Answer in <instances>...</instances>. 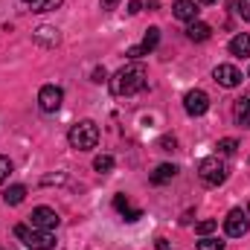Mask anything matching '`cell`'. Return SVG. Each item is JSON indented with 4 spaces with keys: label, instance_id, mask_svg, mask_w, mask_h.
<instances>
[{
    "label": "cell",
    "instance_id": "1",
    "mask_svg": "<svg viewBox=\"0 0 250 250\" xmlns=\"http://www.w3.org/2000/svg\"><path fill=\"white\" fill-rule=\"evenodd\" d=\"M146 84H148V70L140 62H131V64H125V67H120V70L114 73V79H111V93H114V96H134V93H140Z\"/></svg>",
    "mask_w": 250,
    "mask_h": 250
},
{
    "label": "cell",
    "instance_id": "2",
    "mask_svg": "<svg viewBox=\"0 0 250 250\" xmlns=\"http://www.w3.org/2000/svg\"><path fill=\"white\" fill-rule=\"evenodd\" d=\"M67 143H70V148H76V151H90V148H96V143H99V128L93 120H82V123H76L70 128V134H67Z\"/></svg>",
    "mask_w": 250,
    "mask_h": 250
},
{
    "label": "cell",
    "instance_id": "3",
    "mask_svg": "<svg viewBox=\"0 0 250 250\" xmlns=\"http://www.w3.org/2000/svg\"><path fill=\"white\" fill-rule=\"evenodd\" d=\"M198 178H201L204 187H221L227 181V163H224V157H218V154L204 157L198 163Z\"/></svg>",
    "mask_w": 250,
    "mask_h": 250
},
{
    "label": "cell",
    "instance_id": "4",
    "mask_svg": "<svg viewBox=\"0 0 250 250\" xmlns=\"http://www.w3.org/2000/svg\"><path fill=\"white\" fill-rule=\"evenodd\" d=\"M15 236H18L29 250H53L56 248V236H53V233L35 230V227H26V224H18V227H15Z\"/></svg>",
    "mask_w": 250,
    "mask_h": 250
},
{
    "label": "cell",
    "instance_id": "5",
    "mask_svg": "<svg viewBox=\"0 0 250 250\" xmlns=\"http://www.w3.org/2000/svg\"><path fill=\"white\" fill-rule=\"evenodd\" d=\"M248 230H250L248 209H242V207L230 209L227 218H224V233H227L230 239H242V236H248Z\"/></svg>",
    "mask_w": 250,
    "mask_h": 250
},
{
    "label": "cell",
    "instance_id": "6",
    "mask_svg": "<svg viewBox=\"0 0 250 250\" xmlns=\"http://www.w3.org/2000/svg\"><path fill=\"white\" fill-rule=\"evenodd\" d=\"M29 224H32L35 230H47V233H53V230L62 224V218H59V212L50 209V207H35L32 215H29Z\"/></svg>",
    "mask_w": 250,
    "mask_h": 250
},
{
    "label": "cell",
    "instance_id": "7",
    "mask_svg": "<svg viewBox=\"0 0 250 250\" xmlns=\"http://www.w3.org/2000/svg\"><path fill=\"white\" fill-rule=\"evenodd\" d=\"M62 102H64V90L62 87H56V84H44V87L38 90V105H41L44 114H56V111L62 108Z\"/></svg>",
    "mask_w": 250,
    "mask_h": 250
},
{
    "label": "cell",
    "instance_id": "8",
    "mask_svg": "<svg viewBox=\"0 0 250 250\" xmlns=\"http://www.w3.org/2000/svg\"><path fill=\"white\" fill-rule=\"evenodd\" d=\"M184 111H187L189 117H204L209 111V96L204 90H189L187 96H184Z\"/></svg>",
    "mask_w": 250,
    "mask_h": 250
},
{
    "label": "cell",
    "instance_id": "9",
    "mask_svg": "<svg viewBox=\"0 0 250 250\" xmlns=\"http://www.w3.org/2000/svg\"><path fill=\"white\" fill-rule=\"evenodd\" d=\"M212 76H215V82H218L221 87H239V84H242V70H239L236 64H218V67L212 70Z\"/></svg>",
    "mask_w": 250,
    "mask_h": 250
},
{
    "label": "cell",
    "instance_id": "10",
    "mask_svg": "<svg viewBox=\"0 0 250 250\" xmlns=\"http://www.w3.org/2000/svg\"><path fill=\"white\" fill-rule=\"evenodd\" d=\"M157 44H160V29H157V26H148V32H146L143 44H140V47H131L125 56H128V59H140V56H148V53H151Z\"/></svg>",
    "mask_w": 250,
    "mask_h": 250
},
{
    "label": "cell",
    "instance_id": "11",
    "mask_svg": "<svg viewBox=\"0 0 250 250\" xmlns=\"http://www.w3.org/2000/svg\"><path fill=\"white\" fill-rule=\"evenodd\" d=\"M114 209L123 215L125 221H140V218H143V209H140V207H131V201H128L125 195H117V198H114Z\"/></svg>",
    "mask_w": 250,
    "mask_h": 250
},
{
    "label": "cell",
    "instance_id": "12",
    "mask_svg": "<svg viewBox=\"0 0 250 250\" xmlns=\"http://www.w3.org/2000/svg\"><path fill=\"white\" fill-rule=\"evenodd\" d=\"M227 50H230V56H236V59H248V56H250V35H248V32L233 35V38H230V44H227Z\"/></svg>",
    "mask_w": 250,
    "mask_h": 250
},
{
    "label": "cell",
    "instance_id": "13",
    "mask_svg": "<svg viewBox=\"0 0 250 250\" xmlns=\"http://www.w3.org/2000/svg\"><path fill=\"white\" fill-rule=\"evenodd\" d=\"M32 38H35V44H41V47H56V44L62 41V35H59L56 26H38V29L32 32Z\"/></svg>",
    "mask_w": 250,
    "mask_h": 250
},
{
    "label": "cell",
    "instance_id": "14",
    "mask_svg": "<svg viewBox=\"0 0 250 250\" xmlns=\"http://www.w3.org/2000/svg\"><path fill=\"white\" fill-rule=\"evenodd\" d=\"M175 175H178V169H175L172 163H160V166H157V169L148 175V181H151L154 187H163V184H169Z\"/></svg>",
    "mask_w": 250,
    "mask_h": 250
},
{
    "label": "cell",
    "instance_id": "15",
    "mask_svg": "<svg viewBox=\"0 0 250 250\" xmlns=\"http://www.w3.org/2000/svg\"><path fill=\"white\" fill-rule=\"evenodd\" d=\"M172 12H175V18H181V21H198V3H195V0H178V3L172 6Z\"/></svg>",
    "mask_w": 250,
    "mask_h": 250
},
{
    "label": "cell",
    "instance_id": "16",
    "mask_svg": "<svg viewBox=\"0 0 250 250\" xmlns=\"http://www.w3.org/2000/svg\"><path fill=\"white\" fill-rule=\"evenodd\" d=\"M209 35H212L209 23H204V21H189V26H187V38L189 41H207Z\"/></svg>",
    "mask_w": 250,
    "mask_h": 250
},
{
    "label": "cell",
    "instance_id": "17",
    "mask_svg": "<svg viewBox=\"0 0 250 250\" xmlns=\"http://www.w3.org/2000/svg\"><path fill=\"white\" fill-rule=\"evenodd\" d=\"M233 117H236V123L242 125V128H250V96H242V99L236 102Z\"/></svg>",
    "mask_w": 250,
    "mask_h": 250
},
{
    "label": "cell",
    "instance_id": "18",
    "mask_svg": "<svg viewBox=\"0 0 250 250\" xmlns=\"http://www.w3.org/2000/svg\"><path fill=\"white\" fill-rule=\"evenodd\" d=\"M23 198H26V187H21V184H15V187H9L3 192V204H9V207L23 204Z\"/></svg>",
    "mask_w": 250,
    "mask_h": 250
},
{
    "label": "cell",
    "instance_id": "19",
    "mask_svg": "<svg viewBox=\"0 0 250 250\" xmlns=\"http://www.w3.org/2000/svg\"><path fill=\"white\" fill-rule=\"evenodd\" d=\"M32 12H53V9H59L62 6V0H23Z\"/></svg>",
    "mask_w": 250,
    "mask_h": 250
},
{
    "label": "cell",
    "instance_id": "20",
    "mask_svg": "<svg viewBox=\"0 0 250 250\" xmlns=\"http://www.w3.org/2000/svg\"><path fill=\"white\" fill-rule=\"evenodd\" d=\"M93 169H96L99 175H108V172L114 169V157H111V154H99V157L93 160Z\"/></svg>",
    "mask_w": 250,
    "mask_h": 250
},
{
    "label": "cell",
    "instance_id": "21",
    "mask_svg": "<svg viewBox=\"0 0 250 250\" xmlns=\"http://www.w3.org/2000/svg\"><path fill=\"white\" fill-rule=\"evenodd\" d=\"M236 148H239V143H236L233 137H224V140H218V154H224V157H233V154H236Z\"/></svg>",
    "mask_w": 250,
    "mask_h": 250
},
{
    "label": "cell",
    "instance_id": "22",
    "mask_svg": "<svg viewBox=\"0 0 250 250\" xmlns=\"http://www.w3.org/2000/svg\"><path fill=\"white\" fill-rule=\"evenodd\" d=\"M198 250H224V242L221 239H212V236H201Z\"/></svg>",
    "mask_w": 250,
    "mask_h": 250
},
{
    "label": "cell",
    "instance_id": "23",
    "mask_svg": "<svg viewBox=\"0 0 250 250\" xmlns=\"http://www.w3.org/2000/svg\"><path fill=\"white\" fill-rule=\"evenodd\" d=\"M215 227H218V221H215V218H204V221H198V224H195V233H198V236H209Z\"/></svg>",
    "mask_w": 250,
    "mask_h": 250
},
{
    "label": "cell",
    "instance_id": "24",
    "mask_svg": "<svg viewBox=\"0 0 250 250\" xmlns=\"http://www.w3.org/2000/svg\"><path fill=\"white\" fill-rule=\"evenodd\" d=\"M9 175H12V160L0 154V184H6V181H9Z\"/></svg>",
    "mask_w": 250,
    "mask_h": 250
},
{
    "label": "cell",
    "instance_id": "25",
    "mask_svg": "<svg viewBox=\"0 0 250 250\" xmlns=\"http://www.w3.org/2000/svg\"><path fill=\"white\" fill-rule=\"evenodd\" d=\"M236 12L242 21H250V0H236Z\"/></svg>",
    "mask_w": 250,
    "mask_h": 250
},
{
    "label": "cell",
    "instance_id": "26",
    "mask_svg": "<svg viewBox=\"0 0 250 250\" xmlns=\"http://www.w3.org/2000/svg\"><path fill=\"white\" fill-rule=\"evenodd\" d=\"M175 146H178V140H175V137H160V143H157V148H160V151H175Z\"/></svg>",
    "mask_w": 250,
    "mask_h": 250
},
{
    "label": "cell",
    "instance_id": "27",
    "mask_svg": "<svg viewBox=\"0 0 250 250\" xmlns=\"http://www.w3.org/2000/svg\"><path fill=\"white\" fill-rule=\"evenodd\" d=\"M105 79H108V76H105V67H96V70H93V82H105Z\"/></svg>",
    "mask_w": 250,
    "mask_h": 250
},
{
    "label": "cell",
    "instance_id": "28",
    "mask_svg": "<svg viewBox=\"0 0 250 250\" xmlns=\"http://www.w3.org/2000/svg\"><path fill=\"white\" fill-rule=\"evenodd\" d=\"M140 9H143V3H140V0H131V3H128V12H131V15H137Z\"/></svg>",
    "mask_w": 250,
    "mask_h": 250
},
{
    "label": "cell",
    "instance_id": "29",
    "mask_svg": "<svg viewBox=\"0 0 250 250\" xmlns=\"http://www.w3.org/2000/svg\"><path fill=\"white\" fill-rule=\"evenodd\" d=\"M41 184H64V175H56V178H53V175H50V178H44V181H41Z\"/></svg>",
    "mask_w": 250,
    "mask_h": 250
},
{
    "label": "cell",
    "instance_id": "30",
    "mask_svg": "<svg viewBox=\"0 0 250 250\" xmlns=\"http://www.w3.org/2000/svg\"><path fill=\"white\" fill-rule=\"evenodd\" d=\"M117 3H120V0H102V9L111 12V9H117Z\"/></svg>",
    "mask_w": 250,
    "mask_h": 250
},
{
    "label": "cell",
    "instance_id": "31",
    "mask_svg": "<svg viewBox=\"0 0 250 250\" xmlns=\"http://www.w3.org/2000/svg\"><path fill=\"white\" fill-rule=\"evenodd\" d=\"M157 250H169V242L166 239H157Z\"/></svg>",
    "mask_w": 250,
    "mask_h": 250
},
{
    "label": "cell",
    "instance_id": "32",
    "mask_svg": "<svg viewBox=\"0 0 250 250\" xmlns=\"http://www.w3.org/2000/svg\"><path fill=\"white\" fill-rule=\"evenodd\" d=\"M198 3H204V6H209V3H218V0H198Z\"/></svg>",
    "mask_w": 250,
    "mask_h": 250
},
{
    "label": "cell",
    "instance_id": "33",
    "mask_svg": "<svg viewBox=\"0 0 250 250\" xmlns=\"http://www.w3.org/2000/svg\"><path fill=\"white\" fill-rule=\"evenodd\" d=\"M169 250H172V248H169Z\"/></svg>",
    "mask_w": 250,
    "mask_h": 250
}]
</instances>
